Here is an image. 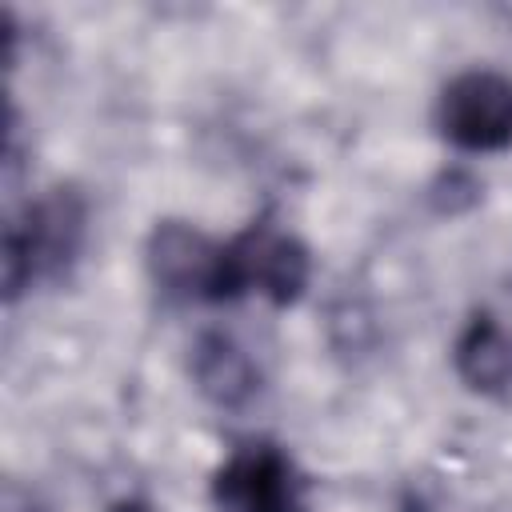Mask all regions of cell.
<instances>
[{
	"label": "cell",
	"instance_id": "6da1fadb",
	"mask_svg": "<svg viewBox=\"0 0 512 512\" xmlns=\"http://www.w3.org/2000/svg\"><path fill=\"white\" fill-rule=\"evenodd\" d=\"M88 236V200L60 184L28 200L4 224V300L64 276Z\"/></svg>",
	"mask_w": 512,
	"mask_h": 512
},
{
	"label": "cell",
	"instance_id": "7a4b0ae2",
	"mask_svg": "<svg viewBox=\"0 0 512 512\" xmlns=\"http://www.w3.org/2000/svg\"><path fill=\"white\" fill-rule=\"evenodd\" d=\"M312 256L292 232L252 220L236 240L224 244V300L260 292L272 304H296L308 288Z\"/></svg>",
	"mask_w": 512,
	"mask_h": 512
},
{
	"label": "cell",
	"instance_id": "3957f363",
	"mask_svg": "<svg viewBox=\"0 0 512 512\" xmlns=\"http://www.w3.org/2000/svg\"><path fill=\"white\" fill-rule=\"evenodd\" d=\"M436 128L464 152H500L512 144V80L492 68L452 76L436 100Z\"/></svg>",
	"mask_w": 512,
	"mask_h": 512
},
{
	"label": "cell",
	"instance_id": "277c9868",
	"mask_svg": "<svg viewBox=\"0 0 512 512\" xmlns=\"http://www.w3.org/2000/svg\"><path fill=\"white\" fill-rule=\"evenodd\" d=\"M148 280L172 300H224V244L188 220H156L144 240Z\"/></svg>",
	"mask_w": 512,
	"mask_h": 512
},
{
	"label": "cell",
	"instance_id": "5b68a950",
	"mask_svg": "<svg viewBox=\"0 0 512 512\" xmlns=\"http://www.w3.org/2000/svg\"><path fill=\"white\" fill-rule=\"evenodd\" d=\"M212 500L220 512H304L300 476L272 444L236 448L212 472Z\"/></svg>",
	"mask_w": 512,
	"mask_h": 512
},
{
	"label": "cell",
	"instance_id": "8992f818",
	"mask_svg": "<svg viewBox=\"0 0 512 512\" xmlns=\"http://www.w3.org/2000/svg\"><path fill=\"white\" fill-rule=\"evenodd\" d=\"M188 372H192L196 392L220 412H240L260 392L256 360L228 332H200L188 356Z\"/></svg>",
	"mask_w": 512,
	"mask_h": 512
},
{
	"label": "cell",
	"instance_id": "52a82bcc",
	"mask_svg": "<svg viewBox=\"0 0 512 512\" xmlns=\"http://www.w3.org/2000/svg\"><path fill=\"white\" fill-rule=\"evenodd\" d=\"M452 368L480 396L512 392V332L492 312H476L452 344Z\"/></svg>",
	"mask_w": 512,
	"mask_h": 512
},
{
	"label": "cell",
	"instance_id": "ba28073f",
	"mask_svg": "<svg viewBox=\"0 0 512 512\" xmlns=\"http://www.w3.org/2000/svg\"><path fill=\"white\" fill-rule=\"evenodd\" d=\"M108 512H164V508H156V504L144 500V496H124V500L108 504Z\"/></svg>",
	"mask_w": 512,
	"mask_h": 512
},
{
	"label": "cell",
	"instance_id": "9c48e42d",
	"mask_svg": "<svg viewBox=\"0 0 512 512\" xmlns=\"http://www.w3.org/2000/svg\"><path fill=\"white\" fill-rule=\"evenodd\" d=\"M408 512H424V508H408Z\"/></svg>",
	"mask_w": 512,
	"mask_h": 512
}]
</instances>
